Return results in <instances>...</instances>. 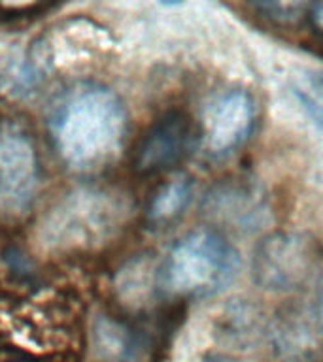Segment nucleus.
<instances>
[{
    "label": "nucleus",
    "mask_w": 323,
    "mask_h": 362,
    "mask_svg": "<svg viewBox=\"0 0 323 362\" xmlns=\"http://www.w3.org/2000/svg\"><path fill=\"white\" fill-rule=\"evenodd\" d=\"M305 17H306V25H308V28H310L312 36L316 38V42L322 45V49H323V2L308 6L305 11Z\"/></svg>",
    "instance_id": "9d476101"
},
{
    "label": "nucleus",
    "mask_w": 323,
    "mask_h": 362,
    "mask_svg": "<svg viewBox=\"0 0 323 362\" xmlns=\"http://www.w3.org/2000/svg\"><path fill=\"white\" fill-rule=\"evenodd\" d=\"M40 189V157L33 134L16 119H0V226L27 221Z\"/></svg>",
    "instance_id": "20e7f679"
},
{
    "label": "nucleus",
    "mask_w": 323,
    "mask_h": 362,
    "mask_svg": "<svg viewBox=\"0 0 323 362\" xmlns=\"http://www.w3.org/2000/svg\"><path fill=\"white\" fill-rule=\"evenodd\" d=\"M322 313H323V293H322Z\"/></svg>",
    "instance_id": "9b49d317"
},
{
    "label": "nucleus",
    "mask_w": 323,
    "mask_h": 362,
    "mask_svg": "<svg viewBox=\"0 0 323 362\" xmlns=\"http://www.w3.org/2000/svg\"><path fill=\"white\" fill-rule=\"evenodd\" d=\"M191 198V185L186 180H174L161 187L149 206V217L157 223L174 219Z\"/></svg>",
    "instance_id": "6e6552de"
},
{
    "label": "nucleus",
    "mask_w": 323,
    "mask_h": 362,
    "mask_svg": "<svg viewBox=\"0 0 323 362\" xmlns=\"http://www.w3.org/2000/svg\"><path fill=\"white\" fill-rule=\"evenodd\" d=\"M121 219L123 204L115 194L81 189L57 204L42 226V240L55 251H81L112 236Z\"/></svg>",
    "instance_id": "7ed1b4c3"
},
{
    "label": "nucleus",
    "mask_w": 323,
    "mask_h": 362,
    "mask_svg": "<svg viewBox=\"0 0 323 362\" xmlns=\"http://www.w3.org/2000/svg\"><path fill=\"white\" fill-rule=\"evenodd\" d=\"M314 257L310 245L295 236H274L261 245L255 272L261 283L274 288L297 287L310 274Z\"/></svg>",
    "instance_id": "0eeeda50"
},
{
    "label": "nucleus",
    "mask_w": 323,
    "mask_h": 362,
    "mask_svg": "<svg viewBox=\"0 0 323 362\" xmlns=\"http://www.w3.org/2000/svg\"><path fill=\"white\" fill-rule=\"evenodd\" d=\"M50 132L57 155L74 172H96L123 149L127 113L102 85H79L53 110Z\"/></svg>",
    "instance_id": "f257e3e1"
},
{
    "label": "nucleus",
    "mask_w": 323,
    "mask_h": 362,
    "mask_svg": "<svg viewBox=\"0 0 323 362\" xmlns=\"http://www.w3.org/2000/svg\"><path fill=\"white\" fill-rule=\"evenodd\" d=\"M257 107L249 93L225 90L206 104L200 119V140L210 153L234 151L254 132Z\"/></svg>",
    "instance_id": "423d86ee"
},
{
    "label": "nucleus",
    "mask_w": 323,
    "mask_h": 362,
    "mask_svg": "<svg viewBox=\"0 0 323 362\" xmlns=\"http://www.w3.org/2000/svg\"><path fill=\"white\" fill-rule=\"evenodd\" d=\"M197 138V129L186 112L163 113L136 141L132 168L140 175L170 172L191 155Z\"/></svg>",
    "instance_id": "39448f33"
},
{
    "label": "nucleus",
    "mask_w": 323,
    "mask_h": 362,
    "mask_svg": "<svg viewBox=\"0 0 323 362\" xmlns=\"http://www.w3.org/2000/svg\"><path fill=\"white\" fill-rule=\"evenodd\" d=\"M237 266L238 255L225 238L212 230H195L170 249L161 283L174 296H208L231 281Z\"/></svg>",
    "instance_id": "f03ea898"
},
{
    "label": "nucleus",
    "mask_w": 323,
    "mask_h": 362,
    "mask_svg": "<svg viewBox=\"0 0 323 362\" xmlns=\"http://www.w3.org/2000/svg\"><path fill=\"white\" fill-rule=\"evenodd\" d=\"M293 95L312 121L323 130V74H302L295 79Z\"/></svg>",
    "instance_id": "1a4fd4ad"
}]
</instances>
